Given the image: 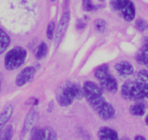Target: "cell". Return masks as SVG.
<instances>
[{"label":"cell","mask_w":148,"mask_h":140,"mask_svg":"<svg viewBox=\"0 0 148 140\" xmlns=\"http://www.w3.org/2000/svg\"><path fill=\"white\" fill-rule=\"evenodd\" d=\"M84 97L82 88L77 84L67 82L58 89L57 100L60 106L68 107L72 104L75 99H81Z\"/></svg>","instance_id":"6da1fadb"},{"label":"cell","mask_w":148,"mask_h":140,"mask_svg":"<svg viewBox=\"0 0 148 140\" xmlns=\"http://www.w3.org/2000/svg\"><path fill=\"white\" fill-rule=\"evenodd\" d=\"M27 57V51L22 47L17 46L8 51L5 55V67L7 70H15L19 68L25 62Z\"/></svg>","instance_id":"7a4b0ae2"},{"label":"cell","mask_w":148,"mask_h":140,"mask_svg":"<svg viewBox=\"0 0 148 140\" xmlns=\"http://www.w3.org/2000/svg\"><path fill=\"white\" fill-rule=\"evenodd\" d=\"M122 97L129 101H139L145 98L142 88L136 81L129 80L123 84L121 91Z\"/></svg>","instance_id":"3957f363"},{"label":"cell","mask_w":148,"mask_h":140,"mask_svg":"<svg viewBox=\"0 0 148 140\" xmlns=\"http://www.w3.org/2000/svg\"><path fill=\"white\" fill-rule=\"evenodd\" d=\"M70 18H71V14H70L69 11L65 12L61 16L55 37V45L56 48L59 46L65 32H66L67 28L69 25Z\"/></svg>","instance_id":"277c9868"},{"label":"cell","mask_w":148,"mask_h":140,"mask_svg":"<svg viewBox=\"0 0 148 140\" xmlns=\"http://www.w3.org/2000/svg\"><path fill=\"white\" fill-rule=\"evenodd\" d=\"M36 74V69L34 67H27L23 69L15 78V84L18 87H23L32 80Z\"/></svg>","instance_id":"5b68a950"},{"label":"cell","mask_w":148,"mask_h":140,"mask_svg":"<svg viewBox=\"0 0 148 140\" xmlns=\"http://www.w3.org/2000/svg\"><path fill=\"white\" fill-rule=\"evenodd\" d=\"M84 93V97L87 98L94 96H102L103 89L100 86L97 85L92 81H86L82 87Z\"/></svg>","instance_id":"8992f818"},{"label":"cell","mask_w":148,"mask_h":140,"mask_svg":"<svg viewBox=\"0 0 148 140\" xmlns=\"http://www.w3.org/2000/svg\"><path fill=\"white\" fill-rule=\"evenodd\" d=\"M96 112L99 115V118L104 121H108V120L112 119L116 115V110H115L114 107L107 101Z\"/></svg>","instance_id":"52a82bcc"},{"label":"cell","mask_w":148,"mask_h":140,"mask_svg":"<svg viewBox=\"0 0 148 140\" xmlns=\"http://www.w3.org/2000/svg\"><path fill=\"white\" fill-rule=\"evenodd\" d=\"M37 116H38V112L35 108H33L28 112L24 121L23 128L22 131L23 134H25L28 131H31L34 128V125L37 119Z\"/></svg>","instance_id":"ba28073f"},{"label":"cell","mask_w":148,"mask_h":140,"mask_svg":"<svg viewBox=\"0 0 148 140\" xmlns=\"http://www.w3.org/2000/svg\"><path fill=\"white\" fill-rule=\"evenodd\" d=\"M99 82H100V87L103 89V91L105 90L110 93H116L119 89V84L117 80L111 75H109L108 78L102 80Z\"/></svg>","instance_id":"9c48e42d"},{"label":"cell","mask_w":148,"mask_h":140,"mask_svg":"<svg viewBox=\"0 0 148 140\" xmlns=\"http://www.w3.org/2000/svg\"><path fill=\"white\" fill-rule=\"evenodd\" d=\"M118 73L123 77L130 76L134 73V67L129 61H121L115 66Z\"/></svg>","instance_id":"30bf717a"},{"label":"cell","mask_w":148,"mask_h":140,"mask_svg":"<svg viewBox=\"0 0 148 140\" xmlns=\"http://www.w3.org/2000/svg\"><path fill=\"white\" fill-rule=\"evenodd\" d=\"M121 12L125 21L127 22L134 21L136 16V8H135L134 4L129 0L128 3L122 8Z\"/></svg>","instance_id":"8fae6325"},{"label":"cell","mask_w":148,"mask_h":140,"mask_svg":"<svg viewBox=\"0 0 148 140\" xmlns=\"http://www.w3.org/2000/svg\"><path fill=\"white\" fill-rule=\"evenodd\" d=\"M13 110L14 108L12 105L10 104V105H8L3 110V111L0 113V132L2 131L4 127L5 126L6 123L12 116V113H13Z\"/></svg>","instance_id":"7c38bea8"},{"label":"cell","mask_w":148,"mask_h":140,"mask_svg":"<svg viewBox=\"0 0 148 140\" xmlns=\"http://www.w3.org/2000/svg\"><path fill=\"white\" fill-rule=\"evenodd\" d=\"M135 81L140 86L142 90L148 88V70L142 69L139 71L136 74Z\"/></svg>","instance_id":"4fadbf2b"},{"label":"cell","mask_w":148,"mask_h":140,"mask_svg":"<svg viewBox=\"0 0 148 140\" xmlns=\"http://www.w3.org/2000/svg\"><path fill=\"white\" fill-rule=\"evenodd\" d=\"M110 75L109 67L108 64H102L95 70V77L99 81L108 78Z\"/></svg>","instance_id":"5bb4252c"},{"label":"cell","mask_w":148,"mask_h":140,"mask_svg":"<svg viewBox=\"0 0 148 140\" xmlns=\"http://www.w3.org/2000/svg\"><path fill=\"white\" fill-rule=\"evenodd\" d=\"M10 43V38L4 30L0 28V55L3 53Z\"/></svg>","instance_id":"9a60e30c"},{"label":"cell","mask_w":148,"mask_h":140,"mask_svg":"<svg viewBox=\"0 0 148 140\" xmlns=\"http://www.w3.org/2000/svg\"><path fill=\"white\" fill-rule=\"evenodd\" d=\"M129 112L134 116H142L145 113V106L142 103L134 104L129 108Z\"/></svg>","instance_id":"2e32d148"},{"label":"cell","mask_w":148,"mask_h":140,"mask_svg":"<svg viewBox=\"0 0 148 140\" xmlns=\"http://www.w3.org/2000/svg\"><path fill=\"white\" fill-rule=\"evenodd\" d=\"M48 52V47L45 42H41L36 51V58L38 60H41L45 58Z\"/></svg>","instance_id":"e0dca14e"},{"label":"cell","mask_w":148,"mask_h":140,"mask_svg":"<svg viewBox=\"0 0 148 140\" xmlns=\"http://www.w3.org/2000/svg\"><path fill=\"white\" fill-rule=\"evenodd\" d=\"M42 140H58L57 134L50 127H46L42 129Z\"/></svg>","instance_id":"ac0fdd59"},{"label":"cell","mask_w":148,"mask_h":140,"mask_svg":"<svg viewBox=\"0 0 148 140\" xmlns=\"http://www.w3.org/2000/svg\"><path fill=\"white\" fill-rule=\"evenodd\" d=\"M136 60L139 64L145 65L148 68V51L139 50L136 55Z\"/></svg>","instance_id":"d6986e66"},{"label":"cell","mask_w":148,"mask_h":140,"mask_svg":"<svg viewBox=\"0 0 148 140\" xmlns=\"http://www.w3.org/2000/svg\"><path fill=\"white\" fill-rule=\"evenodd\" d=\"M13 135V128L11 125H8L2 129L0 134V140H11Z\"/></svg>","instance_id":"ffe728a7"},{"label":"cell","mask_w":148,"mask_h":140,"mask_svg":"<svg viewBox=\"0 0 148 140\" xmlns=\"http://www.w3.org/2000/svg\"><path fill=\"white\" fill-rule=\"evenodd\" d=\"M98 136L99 137H119V134L115 130L112 129L108 127H102L99 129L98 132Z\"/></svg>","instance_id":"44dd1931"},{"label":"cell","mask_w":148,"mask_h":140,"mask_svg":"<svg viewBox=\"0 0 148 140\" xmlns=\"http://www.w3.org/2000/svg\"><path fill=\"white\" fill-rule=\"evenodd\" d=\"M106 21L103 19H101V18L96 19L95 21V23H94L95 29L99 33H103L105 31V28H106Z\"/></svg>","instance_id":"7402d4cb"},{"label":"cell","mask_w":148,"mask_h":140,"mask_svg":"<svg viewBox=\"0 0 148 140\" xmlns=\"http://www.w3.org/2000/svg\"><path fill=\"white\" fill-rule=\"evenodd\" d=\"M129 0H110V5L115 10H121Z\"/></svg>","instance_id":"603a6c76"},{"label":"cell","mask_w":148,"mask_h":140,"mask_svg":"<svg viewBox=\"0 0 148 140\" xmlns=\"http://www.w3.org/2000/svg\"><path fill=\"white\" fill-rule=\"evenodd\" d=\"M31 131V140H42V129L34 127Z\"/></svg>","instance_id":"cb8c5ba5"},{"label":"cell","mask_w":148,"mask_h":140,"mask_svg":"<svg viewBox=\"0 0 148 140\" xmlns=\"http://www.w3.org/2000/svg\"><path fill=\"white\" fill-rule=\"evenodd\" d=\"M82 8L86 12H91L96 9V6L92 3V0H83L82 1Z\"/></svg>","instance_id":"d4e9b609"},{"label":"cell","mask_w":148,"mask_h":140,"mask_svg":"<svg viewBox=\"0 0 148 140\" xmlns=\"http://www.w3.org/2000/svg\"><path fill=\"white\" fill-rule=\"evenodd\" d=\"M55 24L54 21H51L49 23L47 28V37L51 40L54 38V33H55Z\"/></svg>","instance_id":"484cf974"},{"label":"cell","mask_w":148,"mask_h":140,"mask_svg":"<svg viewBox=\"0 0 148 140\" xmlns=\"http://www.w3.org/2000/svg\"><path fill=\"white\" fill-rule=\"evenodd\" d=\"M135 27L139 31H144L145 30H146L147 25V23L145 22V20L139 18V19L136 20V23H135Z\"/></svg>","instance_id":"4316f807"},{"label":"cell","mask_w":148,"mask_h":140,"mask_svg":"<svg viewBox=\"0 0 148 140\" xmlns=\"http://www.w3.org/2000/svg\"><path fill=\"white\" fill-rule=\"evenodd\" d=\"M99 140H120L119 137H99Z\"/></svg>","instance_id":"83f0119b"},{"label":"cell","mask_w":148,"mask_h":140,"mask_svg":"<svg viewBox=\"0 0 148 140\" xmlns=\"http://www.w3.org/2000/svg\"><path fill=\"white\" fill-rule=\"evenodd\" d=\"M134 140H146V139H145L144 137H142V136L138 135L135 137Z\"/></svg>","instance_id":"f1b7e54d"},{"label":"cell","mask_w":148,"mask_h":140,"mask_svg":"<svg viewBox=\"0 0 148 140\" xmlns=\"http://www.w3.org/2000/svg\"><path fill=\"white\" fill-rule=\"evenodd\" d=\"M142 91H143V94L144 95H145V97H147V98H148V88H145L144 90H142Z\"/></svg>","instance_id":"f546056e"},{"label":"cell","mask_w":148,"mask_h":140,"mask_svg":"<svg viewBox=\"0 0 148 140\" xmlns=\"http://www.w3.org/2000/svg\"><path fill=\"white\" fill-rule=\"evenodd\" d=\"M2 76L0 75V92L2 91Z\"/></svg>","instance_id":"4dcf8cb0"},{"label":"cell","mask_w":148,"mask_h":140,"mask_svg":"<svg viewBox=\"0 0 148 140\" xmlns=\"http://www.w3.org/2000/svg\"><path fill=\"white\" fill-rule=\"evenodd\" d=\"M145 123H146V124H147V125H148V115H147L146 118H145Z\"/></svg>","instance_id":"1f68e13d"},{"label":"cell","mask_w":148,"mask_h":140,"mask_svg":"<svg viewBox=\"0 0 148 140\" xmlns=\"http://www.w3.org/2000/svg\"><path fill=\"white\" fill-rule=\"evenodd\" d=\"M121 140H130V139H129V138H127V137H125V138H122Z\"/></svg>","instance_id":"d6a6232c"},{"label":"cell","mask_w":148,"mask_h":140,"mask_svg":"<svg viewBox=\"0 0 148 140\" xmlns=\"http://www.w3.org/2000/svg\"><path fill=\"white\" fill-rule=\"evenodd\" d=\"M99 1H100V2H104L105 0H99Z\"/></svg>","instance_id":"836d02e7"},{"label":"cell","mask_w":148,"mask_h":140,"mask_svg":"<svg viewBox=\"0 0 148 140\" xmlns=\"http://www.w3.org/2000/svg\"><path fill=\"white\" fill-rule=\"evenodd\" d=\"M50 1H52V2H55V0H50Z\"/></svg>","instance_id":"e575fe53"}]
</instances>
